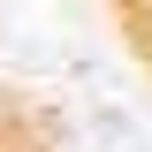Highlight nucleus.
<instances>
[{
    "label": "nucleus",
    "instance_id": "f257e3e1",
    "mask_svg": "<svg viewBox=\"0 0 152 152\" xmlns=\"http://www.w3.org/2000/svg\"><path fill=\"white\" fill-rule=\"evenodd\" d=\"M114 15L129 23V38H137V46L152 53V0H114Z\"/></svg>",
    "mask_w": 152,
    "mask_h": 152
}]
</instances>
